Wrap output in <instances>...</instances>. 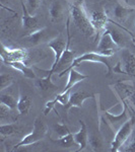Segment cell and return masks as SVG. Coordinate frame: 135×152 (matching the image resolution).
Wrapping results in <instances>:
<instances>
[{
  "label": "cell",
  "instance_id": "cell-1",
  "mask_svg": "<svg viewBox=\"0 0 135 152\" xmlns=\"http://www.w3.org/2000/svg\"><path fill=\"white\" fill-rule=\"evenodd\" d=\"M69 15L72 23L75 24V26L83 36H85L87 38H92V37L97 38V31L92 26L90 15L85 11L83 4L70 3Z\"/></svg>",
  "mask_w": 135,
  "mask_h": 152
},
{
  "label": "cell",
  "instance_id": "cell-2",
  "mask_svg": "<svg viewBox=\"0 0 135 152\" xmlns=\"http://www.w3.org/2000/svg\"><path fill=\"white\" fill-rule=\"evenodd\" d=\"M82 62H95V63H101L107 68V75H111L113 73V67L111 65V62H110V57H107V56H104L100 53H95V52H90V53H85L83 55L79 56V57H76L74 59V61L72 62L69 67L67 69H65L64 71L59 73V77H62L64 76L66 73H68L71 69L77 67V66L80 65V63Z\"/></svg>",
  "mask_w": 135,
  "mask_h": 152
},
{
  "label": "cell",
  "instance_id": "cell-3",
  "mask_svg": "<svg viewBox=\"0 0 135 152\" xmlns=\"http://www.w3.org/2000/svg\"><path fill=\"white\" fill-rule=\"evenodd\" d=\"M46 135H47V127H46L45 123H44L43 121H41L40 119H36L35 122H34L33 131L26 135V136H24L18 143H16L15 145L13 146L12 151H15L19 147L29 146V145H32V144H35L37 142L43 140Z\"/></svg>",
  "mask_w": 135,
  "mask_h": 152
},
{
  "label": "cell",
  "instance_id": "cell-4",
  "mask_svg": "<svg viewBox=\"0 0 135 152\" xmlns=\"http://www.w3.org/2000/svg\"><path fill=\"white\" fill-rule=\"evenodd\" d=\"M134 125H135V119L133 117H130L128 121L115 133L114 139H113L111 143L112 152H117L121 150L122 146L128 141V139L131 136L134 129Z\"/></svg>",
  "mask_w": 135,
  "mask_h": 152
},
{
  "label": "cell",
  "instance_id": "cell-5",
  "mask_svg": "<svg viewBox=\"0 0 135 152\" xmlns=\"http://www.w3.org/2000/svg\"><path fill=\"white\" fill-rule=\"evenodd\" d=\"M66 43H67V41H65L64 37L62 35H58L57 37L53 38L52 40L48 43L49 48L54 52V62L52 66H51L50 70H42L43 72L47 73V77L52 78V75L54 74V72H55V69H56V67H57L59 60L62 57L63 53H64V51H65Z\"/></svg>",
  "mask_w": 135,
  "mask_h": 152
},
{
  "label": "cell",
  "instance_id": "cell-6",
  "mask_svg": "<svg viewBox=\"0 0 135 152\" xmlns=\"http://www.w3.org/2000/svg\"><path fill=\"white\" fill-rule=\"evenodd\" d=\"M70 15L67 18L66 20V33H67V43H66V48L65 51L63 53L62 57L59 60L57 67L55 69L54 73H60L62 71H64L65 69H67L69 66L72 64V62L75 59V51L70 50V41H71V36H70Z\"/></svg>",
  "mask_w": 135,
  "mask_h": 152
},
{
  "label": "cell",
  "instance_id": "cell-7",
  "mask_svg": "<svg viewBox=\"0 0 135 152\" xmlns=\"http://www.w3.org/2000/svg\"><path fill=\"white\" fill-rule=\"evenodd\" d=\"M128 104L125 102V110L119 115H113L108 111L104 112V119L107 121L108 126L112 129L114 133H116L118 130L129 120L130 117L128 115Z\"/></svg>",
  "mask_w": 135,
  "mask_h": 152
},
{
  "label": "cell",
  "instance_id": "cell-8",
  "mask_svg": "<svg viewBox=\"0 0 135 152\" xmlns=\"http://www.w3.org/2000/svg\"><path fill=\"white\" fill-rule=\"evenodd\" d=\"M97 49H98V53L102 54L104 56H107V57H112L120 48L113 41L109 31L107 28H105V31H103L102 36H101L99 45H98Z\"/></svg>",
  "mask_w": 135,
  "mask_h": 152
},
{
  "label": "cell",
  "instance_id": "cell-9",
  "mask_svg": "<svg viewBox=\"0 0 135 152\" xmlns=\"http://www.w3.org/2000/svg\"><path fill=\"white\" fill-rule=\"evenodd\" d=\"M90 21H92V26H94V28H95V31H97V38L101 33H103V31H105L107 24L110 23V19H111L109 18V15H108L106 10H104V9H102V10L92 11V13H90Z\"/></svg>",
  "mask_w": 135,
  "mask_h": 152
},
{
  "label": "cell",
  "instance_id": "cell-10",
  "mask_svg": "<svg viewBox=\"0 0 135 152\" xmlns=\"http://www.w3.org/2000/svg\"><path fill=\"white\" fill-rule=\"evenodd\" d=\"M1 59L5 64L11 61H23L28 58V52L23 49H9L1 44Z\"/></svg>",
  "mask_w": 135,
  "mask_h": 152
},
{
  "label": "cell",
  "instance_id": "cell-11",
  "mask_svg": "<svg viewBox=\"0 0 135 152\" xmlns=\"http://www.w3.org/2000/svg\"><path fill=\"white\" fill-rule=\"evenodd\" d=\"M128 80H119L111 86L113 90L121 99V102H125L129 99V96L135 91V86L133 83L127 82Z\"/></svg>",
  "mask_w": 135,
  "mask_h": 152
},
{
  "label": "cell",
  "instance_id": "cell-12",
  "mask_svg": "<svg viewBox=\"0 0 135 152\" xmlns=\"http://www.w3.org/2000/svg\"><path fill=\"white\" fill-rule=\"evenodd\" d=\"M121 63L124 74L135 77V55L126 48L121 51Z\"/></svg>",
  "mask_w": 135,
  "mask_h": 152
},
{
  "label": "cell",
  "instance_id": "cell-13",
  "mask_svg": "<svg viewBox=\"0 0 135 152\" xmlns=\"http://www.w3.org/2000/svg\"><path fill=\"white\" fill-rule=\"evenodd\" d=\"M94 96V94L87 91H75L70 92V96L68 102L64 105V111L67 113L71 107H82V104L84 100H87L90 97Z\"/></svg>",
  "mask_w": 135,
  "mask_h": 152
},
{
  "label": "cell",
  "instance_id": "cell-14",
  "mask_svg": "<svg viewBox=\"0 0 135 152\" xmlns=\"http://www.w3.org/2000/svg\"><path fill=\"white\" fill-rule=\"evenodd\" d=\"M21 9H23V15H21V21H23V28L26 31H32L39 29V21L38 18L34 14H31L26 8V5L23 3V0H21Z\"/></svg>",
  "mask_w": 135,
  "mask_h": 152
},
{
  "label": "cell",
  "instance_id": "cell-15",
  "mask_svg": "<svg viewBox=\"0 0 135 152\" xmlns=\"http://www.w3.org/2000/svg\"><path fill=\"white\" fill-rule=\"evenodd\" d=\"M48 11L52 23H58V21L62 20L65 12L63 1H61V0H51Z\"/></svg>",
  "mask_w": 135,
  "mask_h": 152
},
{
  "label": "cell",
  "instance_id": "cell-16",
  "mask_svg": "<svg viewBox=\"0 0 135 152\" xmlns=\"http://www.w3.org/2000/svg\"><path fill=\"white\" fill-rule=\"evenodd\" d=\"M80 124V129L77 133L74 134V139L75 142L77 143V145L79 146L77 149V152H80L82 150H84L87 148V144H88V133H87V125L83 121L80 120L79 121Z\"/></svg>",
  "mask_w": 135,
  "mask_h": 152
},
{
  "label": "cell",
  "instance_id": "cell-17",
  "mask_svg": "<svg viewBox=\"0 0 135 152\" xmlns=\"http://www.w3.org/2000/svg\"><path fill=\"white\" fill-rule=\"evenodd\" d=\"M47 34H48L47 28H39L37 31L29 33L26 37H24V41L26 43H29V46H37L39 44L43 43L47 39Z\"/></svg>",
  "mask_w": 135,
  "mask_h": 152
},
{
  "label": "cell",
  "instance_id": "cell-18",
  "mask_svg": "<svg viewBox=\"0 0 135 152\" xmlns=\"http://www.w3.org/2000/svg\"><path fill=\"white\" fill-rule=\"evenodd\" d=\"M68 73H69V76H68L67 83H66V85H65L64 89L62 90V92L69 91L71 88L74 87L78 82L82 81V80L87 79V78L88 77L87 75H84V74H82V73L78 72V71L75 69V68L71 69Z\"/></svg>",
  "mask_w": 135,
  "mask_h": 152
},
{
  "label": "cell",
  "instance_id": "cell-19",
  "mask_svg": "<svg viewBox=\"0 0 135 152\" xmlns=\"http://www.w3.org/2000/svg\"><path fill=\"white\" fill-rule=\"evenodd\" d=\"M7 66H10L13 69L19 71L23 76L28 78H31V79H34L36 78V74L34 72V70L32 69L31 67L26 65V63L23 61H11V62H7L5 63Z\"/></svg>",
  "mask_w": 135,
  "mask_h": 152
},
{
  "label": "cell",
  "instance_id": "cell-20",
  "mask_svg": "<svg viewBox=\"0 0 135 152\" xmlns=\"http://www.w3.org/2000/svg\"><path fill=\"white\" fill-rule=\"evenodd\" d=\"M134 10V7H125L122 4L117 3L113 9V16L117 21H124Z\"/></svg>",
  "mask_w": 135,
  "mask_h": 152
},
{
  "label": "cell",
  "instance_id": "cell-21",
  "mask_svg": "<svg viewBox=\"0 0 135 152\" xmlns=\"http://www.w3.org/2000/svg\"><path fill=\"white\" fill-rule=\"evenodd\" d=\"M31 105H32V100L28 95H23V94L19 95L18 102V111L19 115L23 116V115L28 114L29 109H31Z\"/></svg>",
  "mask_w": 135,
  "mask_h": 152
},
{
  "label": "cell",
  "instance_id": "cell-22",
  "mask_svg": "<svg viewBox=\"0 0 135 152\" xmlns=\"http://www.w3.org/2000/svg\"><path fill=\"white\" fill-rule=\"evenodd\" d=\"M51 141H52L53 143L59 144V145L61 147H63V148H70V147L77 144L74 139V134H72V133L66 135L64 137H61V138H57L56 140L55 139H51Z\"/></svg>",
  "mask_w": 135,
  "mask_h": 152
},
{
  "label": "cell",
  "instance_id": "cell-23",
  "mask_svg": "<svg viewBox=\"0 0 135 152\" xmlns=\"http://www.w3.org/2000/svg\"><path fill=\"white\" fill-rule=\"evenodd\" d=\"M37 85H38V87L41 89V91H44V92L50 91V90H58L59 89L57 85H55L52 82V78H49L47 76L39 79L38 81H37Z\"/></svg>",
  "mask_w": 135,
  "mask_h": 152
},
{
  "label": "cell",
  "instance_id": "cell-24",
  "mask_svg": "<svg viewBox=\"0 0 135 152\" xmlns=\"http://www.w3.org/2000/svg\"><path fill=\"white\" fill-rule=\"evenodd\" d=\"M88 144H90V148L94 151L102 150L103 146H104V142H103L102 137L95 133H92L88 136Z\"/></svg>",
  "mask_w": 135,
  "mask_h": 152
},
{
  "label": "cell",
  "instance_id": "cell-25",
  "mask_svg": "<svg viewBox=\"0 0 135 152\" xmlns=\"http://www.w3.org/2000/svg\"><path fill=\"white\" fill-rule=\"evenodd\" d=\"M0 102L1 104H4L5 105L9 107L11 110H15L18 109V99L16 100L14 99L13 95L8 94H1L0 95Z\"/></svg>",
  "mask_w": 135,
  "mask_h": 152
},
{
  "label": "cell",
  "instance_id": "cell-26",
  "mask_svg": "<svg viewBox=\"0 0 135 152\" xmlns=\"http://www.w3.org/2000/svg\"><path fill=\"white\" fill-rule=\"evenodd\" d=\"M16 131H18V126L14 123L1 124V126H0V135L2 137L10 136L12 134H15Z\"/></svg>",
  "mask_w": 135,
  "mask_h": 152
},
{
  "label": "cell",
  "instance_id": "cell-27",
  "mask_svg": "<svg viewBox=\"0 0 135 152\" xmlns=\"http://www.w3.org/2000/svg\"><path fill=\"white\" fill-rule=\"evenodd\" d=\"M13 83V78L8 73H1L0 74V90L3 91L6 87H9Z\"/></svg>",
  "mask_w": 135,
  "mask_h": 152
},
{
  "label": "cell",
  "instance_id": "cell-28",
  "mask_svg": "<svg viewBox=\"0 0 135 152\" xmlns=\"http://www.w3.org/2000/svg\"><path fill=\"white\" fill-rule=\"evenodd\" d=\"M54 132L57 134L58 138H61V137H64L66 135L70 134L71 131L68 129V127L64 124H56L54 125Z\"/></svg>",
  "mask_w": 135,
  "mask_h": 152
},
{
  "label": "cell",
  "instance_id": "cell-29",
  "mask_svg": "<svg viewBox=\"0 0 135 152\" xmlns=\"http://www.w3.org/2000/svg\"><path fill=\"white\" fill-rule=\"evenodd\" d=\"M41 4V0H26V8L31 14L35 15L36 11L38 10Z\"/></svg>",
  "mask_w": 135,
  "mask_h": 152
},
{
  "label": "cell",
  "instance_id": "cell-30",
  "mask_svg": "<svg viewBox=\"0 0 135 152\" xmlns=\"http://www.w3.org/2000/svg\"><path fill=\"white\" fill-rule=\"evenodd\" d=\"M113 73H118V74H124V71L121 68V62H118L116 65L113 67Z\"/></svg>",
  "mask_w": 135,
  "mask_h": 152
},
{
  "label": "cell",
  "instance_id": "cell-31",
  "mask_svg": "<svg viewBox=\"0 0 135 152\" xmlns=\"http://www.w3.org/2000/svg\"><path fill=\"white\" fill-rule=\"evenodd\" d=\"M125 102H126L128 104H131L132 107H133L134 109H135V91L131 95H130L129 99H127V100H125Z\"/></svg>",
  "mask_w": 135,
  "mask_h": 152
},
{
  "label": "cell",
  "instance_id": "cell-32",
  "mask_svg": "<svg viewBox=\"0 0 135 152\" xmlns=\"http://www.w3.org/2000/svg\"><path fill=\"white\" fill-rule=\"evenodd\" d=\"M122 150L123 151H135V138L131 143L128 144V146H127L126 148H123Z\"/></svg>",
  "mask_w": 135,
  "mask_h": 152
},
{
  "label": "cell",
  "instance_id": "cell-33",
  "mask_svg": "<svg viewBox=\"0 0 135 152\" xmlns=\"http://www.w3.org/2000/svg\"><path fill=\"white\" fill-rule=\"evenodd\" d=\"M125 3L128 4L130 7H135V0H124Z\"/></svg>",
  "mask_w": 135,
  "mask_h": 152
},
{
  "label": "cell",
  "instance_id": "cell-34",
  "mask_svg": "<svg viewBox=\"0 0 135 152\" xmlns=\"http://www.w3.org/2000/svg\"><path fill=\"white\" fill-rule=\"evenodd\" d=\"M84 0H72V3H77V4H83Z\"/></svg>",
  "mask_w": 135,
  "mask_h": 152
},
{
  "label": "cell",
  "instance_id": "cell-35",
  "mask_svg": "<svg viewBox=\"0 0 135 152\" xmlns=\"http://www.w3.org/2000/svg\"><path fill=\"white\" fill-rule=\"evenodd\" d=\"M6 0H0V2H1V5H4V2H5Z\"/></svg>",
  "mask_w": 135,
  "mask_h": 152
},
{
  "label": "cell",
  "instance_id": "cell-36",
  "mask_svg": "<svg viewBox=\"0 0 135 152\" xmlns=\"http://www.w3.org/2000/svg\"><path fill=\"white\" fill-rule=\"evenodd\" d=\"M134 28H135V24H134Z\"/></svg>",
  "mask_w": 135,
  "mask_h": 152
}]
</instances>
